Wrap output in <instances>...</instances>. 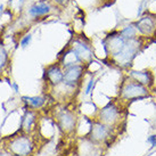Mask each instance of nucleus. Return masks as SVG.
<instances>
[{"mask_svg": "<svg viewBox=\"0 0 156 156\" xmlns=\"http://www.w3.org/2000/svg\"><path fill=\"white\" fill-rule=\"evenodd\" d=\"M2 12H4V6H0V15L2 14Z\"/></svg>", "mask_w": 156, "mask_h": 156, "instance_id": "393cba45", "label": "nucleus"}, {"mask_svg": "<svg viewBox=\"0 0 156 156\" xmlns=\"http://www.w3.org/2000/svg\"><path fill=\"white\" fill-rule=\"evenodd\" d=\"M46 81L54 87L59 86L64 81V71L61 64H52L46 69Z\"/></svg>", "mask_w": 156, "mask_h": 156, "instance_id": "9b49d317", "label": "nucleus"}, {"mask_svg": "<svg viewBox=\"0 0 156 156\" xmlns=\"http://www.w3.org/2000/svg\"><path fill=\"white\" fill-rule=\"evenodd\" d=\"M4 149L14 156H30L33 153L34 144L29 137V134L21 133L14 136L5 144Z\"/></svg>", "mask_w": 156, "mask_h": 156, "instance_id": "7ed1b4c3", "label": "nucleus"}, {"mask_svg": "<svg viewBox=\"0 0 156 156\" xmlns=\"http://www.w3.org/2000/svg\"><path fill=\"white\" fill-rule=\"evenodd\" d=\"M22 99L26 105H29L32 108H40V107H42L44 101H46L44 97H40V96H37V97H23Z\"/></svg>", "mask_w": 156, "mask_h": 156, "instance_id": "dca6fc26", "label": "nucleus"}, {"mask_svg": "<svg viewBox=\"0 0 156 156\" xmlns=\"http://www.w3.org/2000/svg\"><path fill=\"white\" fill-rule=\"evenodd\" d=\"M144 47V39L141 37H137L134 39L126 40L123 48L116 55L111 57L117 66H120L122 69H126L128 66L131 65V63L133 62L134 57L138 55L140 50Z\"/></svg>", "mask_w": 156, "mask_h": 156, "instance_id": "f257e3e1", "label": "nucleus"}, {"mask_svg": "<svg viewBox=\"0 0 156 156\" xmlns=\"http://www.w3.org/2000/svg\"><path fill=\"white\" fill-rule=\"evenodd\" d=\"M94 84H95V80H94V79H91L90 81H89V83H88V86H87V90H86V95H88V94H90L91 89L94 88Z\"/></svg>", "mask_w": 156, "mask_h": 156, "instance_id": "412c9836", "label": "nucleus"}, {"mask_svg": "<svg viewBox=\"0 0 156 156\" xmlns=\"http://www.w3.org/2000/svg\"><path fill=\"white\" fill-rule=\"evenodd\" d=\"M23 4H24V0H10V1H9V6H10L14 10L21 9Z\"/></svg>", "mask_w": 156, "mask_h": 156, "instance_id": "6ab92c4d", "label": "nucleus"}, {"mask_svg": "<svg viewBox=\"0 0 156 156\" xmlns=\"http://www.w3.org/2000/svg\"><path fill=\"white\" fill-rule=\"evenodd\" d=\"M155 18H156V16H155Z\"/></svg>", "mask_w": 156, "mask_h": 156, "instance_id": "a878e982", "label": "nucleus"}, {"mask_svg": "<svg viewBox=\"0 0 156 156\" xmlns=\"http://www.w3.org/2000/svg\"><path fill=\"white\" fill-rule=\"evenodd\" d=\"M37 122V115L33 111H26L22 121H21V132L25 134H29L33 131V126Z\"/></svg>", "mask_w": 156, "mask_h": 156, "instance_id": "2eb2a0df", "label": "nucleus"}, {"mask_svg": "<svg viewBox=\"0 0 156 156\" xmlns=\"http://www.w3.org/2000/svg\"><path fill=\"white\" fill-rule=\"evenodd\" d=\"M80 63H81V61L79 58L78 54L71 46H69L65 51L61 54V56H59V64L64 69L69 67V66L75 65V64H80Z\"/></svg>", "mask_w": 156, "mask_h": 156, "instance_id": "ddd939ff", "label": "nucleus"}, {"mask_svg": "<svg viewBox=\"0 0 156 156\" xmlns=\"http://www.w3.org/2000/svg\"><path fill=\"white\" fill-rule=\"evenodd\" d=\"M57 4L61 5V6H65L67 2H69V0H55Z\"/></svg>", "mask_w": 156, "mask_h": 156, "instance_id": "5701e85b", "label": "nucleus"}, {"mask_svg": "<svg viewBox=\"0 0 156 156\" xmlns=\"http://www.w3.org/2000/svg\"><path fill=\"white\" fill-rule=\"evenodd\" d=\"M50 10H51V4L47 0H40L31 6V8L29 9V15L31 17H40L50 13Z\"/></svg>", "mask_w": 156, "mask_h": 156, "instance_id": "4468645a", "label": "nucleus"}, {"mask_svg": "<svg viewBox=\"0 0 156 156\" xmlns=\"http://www.w3.org/2000/svg\"><path fill=\"white\" fill-rule=\"evenodd\" d=\"M131 79H133L134 81L139 82L148 89L154 86V74L152 73L151 69H145V71H129L128 74Z\"/></svg>", "mask_w": 156, "mask_h": 156, "instance_id": "f8f14e48", "label": "nucleus"}, {"mask_svg": "<svg viewBox=\"0 0 156 156\" xmlns=\"http://www.w3.org/2000/svg\"><path fill=\"white\" fill-rule=\"evenodd\" d=\"M137 33H138V31L136 29L134 24H129V25H126V27H123V29L120 31V34H121L126 40H130V39L137 38V37H138Z\"/></svg>", "mask_w": 156, "mask_h": 156, "instance_id": "f3484780", "label": "nucleus"}, {"mask_svg": "<svg viewBox=\"0 0 156 156\" xmlns=\"http://www.w3.org/2000/svg\"><path fill=\"white\" fill-rule=\"evenodd\" d=\"M134 26L143 37H154L156 34V18L146 15L134 23Z\"/></svg>", "mask_w": 156, "mask_h": 156, "instance_id": "6e6552de", "label": "nucleus"}, {"mask_svg": "<svg viewBox=\"0 0 156 156\" xmlns=\"http://www.w3.org/2000/svg\"><path fill=\"white\" fill-rule=\"evenodd\" d=\"M57 124L64 133H71L76 126V116L69 109H62L56 115Z\"/></svg>", "mask_w": 156, "mask_h": 156, "instance_id": "0eeeda50", "label": "nucleus"}, {"mask_svg": "<svg viewBox=\"0 0 156 156\" xmlns=\"http://www.w3.org/2000/svg\"><path fill=\"white\" fill-rule=\"evenodd\" d=\"M112 129L113 128L100 121L92 122L89 131V138L95 143H106L112 137Z\"/></svg>", "mask_w": 156, "mask_h": 156, "instance_id": "39448f33", "label": "nucleus"}, {"mask_svg": "<svg viewBox=\"0 0 156 156\" xmlns=\"http://www.w3.org/2000/svg\"><path fill=\"white\" fill-rule=\"evenodd\" d=\"M147 143L152 144L153 147H156V134H154V136H151V137L147 139Z\"/></svg>", "mask_w": 156, "mask_h": 156, "instance_id": "4be33fe9", "label": "nucleus"}, {"mask_svg": "<svg viewBox=\"0 0 156 156\" xmlns=\"http://www.w3.org/2000/svg\"><path fill=\"white\" fill-rule=\"evenodd\" d=\"M7 62H8V54H7L4 46L0 44V72L7 65Z\"/></svg>", "mask_w": 156, "mask_h": 156, "instance_id": "a211bd4d", "label": "nucleus"}, {"mask_svg": "<svg viewBox=\"0 0 156 156\" xmlns=\"http://www.w3.org/2000/svg\"><path fill=\"white\" fill-rule=\"evenodd\" d=\"M151 97L149 89L139 82L134 81L128 75V80H124L120 87V99L122 101H132V100L144 99Z\"/></svg>", "mask_w": 156, "mask_h": 156, "instance_id": "f03ea898", "label": "nucleus"}, {"mask_svg": "<svg viewBox=\"0 0 156 156\" xmlns=\"http://www.w3.org/2000/svg\"><path fill=\"white\" fill-rule=\"evenodd\" d=\"M0 156H14V155H12L10 153H8L7 151L4 149V152H0Z\"/></svg>", "mask_w": 156, "mask_h": 156, "instance_id": "b1692460", "label": "nucleus"}, {"mask_svg": "<svg viewBox=\"0 0 156 156\" xmlns=\"http://www.w3.org/2000/svg\"><path fill=\"white\" fill-rule=\"evenodd\" d=\"M122 119V111L115 103H109L98 113V121L113 128L120 123Z\"/></svg>", "mask_w": 156, "mask_h": 156, "instance_id": "20e7f679", "label": "nucleus"}, {"mask_svg": "<svg viewBox=\"0 0 156 156\" xmlns=\"http://www.w3.org/2000/svg\"><path fill=\"white\" fill-rule=\"evenodd\" d=\"M31 40H32V35L31 34L25 35V37L21 40V46H22L23 48H25L26 46H29V44L31 42Z\"/></svg>", "mask_w": 156, "mask_h": 156, "instance_id": "aec40b11", "label": "nucleus"}, {"mask_svg": "<svg viewBox=\"0 0 156 156\" xmlns=\"http://www.w3.org/2000/svg\"><path fill=\"white\" fill-rule=\"evenodd\" d=\"M71 47L73 48L74 50H75V52L78 54L81 63L88 64V63H90L92 61V49L89 46V44L86 42L84 40L75 38L72 41V46Z\"/></svg>", "mask_w": 156, "mask_h": 156, "instance_id": "9d476101", "label": "nucleus"}, {"mask_svg": "<svg viewBox=\"0 0 156 156\" xmlns=\"http://www.w3.org/2000/svg\"><path fill=\"white\" fill-rule=\"evenodd\" d=\"M126 40L120 34V31L117 32H112L109 33L104 40V48L105 51L107 54L108 57H113L114 55H116L117 52L121 50Z\"/></svg>", "mask_w": 156, "mask_h": 156, "instance_id": "423d86ee", "label": "nucleus"}, {"mask_svg": "<svg viewBox=\"0 0 156 156\" xmlns=\"http://www.w3.org/2000/svg\"><path fill=\"white\" fill-rule=\"evenodd\" d=\"M83 73H84V66L81 65V64L69 66L64 71V81L63 82L69 86V87L74 88L81 81Z\"/></svg>", "mask_w": 156, "mask_h": 156, "instance_id": "1a4fd4ad", "label": "nucleus"}]
</instances>
